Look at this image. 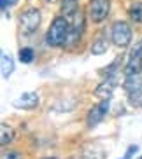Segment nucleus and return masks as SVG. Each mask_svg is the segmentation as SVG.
Wrapping results in <instances>:
<instances>
[{"mask_svg":"<svg viewBox=\"0 0 142 159\" xmlns=\"http://www.w3.org/2000/svg\"><path fill=\"white\" fill-rule=\"evenodd\" d=\"M123 88L126 89L128 93H132V91H137V89L142 88V77L140 74H135V75H128L126 80H125Z\"/></svg>","mask_w":142,"mask_h":159,"instance_id":"obj_11","label":"nucleus"},{"mask_svg":"<svg viewBox=\"0 0 142 159\" xmlns=\"http://www.w3.org/2000/svg\"><path fill=\"white\" fill-rule=\"evenodd\" d=\"M137 150H139V145H130V149L126 150V156H125V159H130L133 154H135V152H137Z\"/></svg>","mask_w":142,"mask_h":159,"instance_id":"obj_19","label":"nucleus"},{"mask_svg":"<svg viewBox=\"0 0 142 159\" xmlns=\"http://www.w3.org/2000/svg\"><path fill=\"white\" fill-rule=\"evenodd\" d=\"M39 25H40V11L39 9L30 7L19 14V30L25 35H32L39 28Z\"/></svg>","mask_w":142,"mask_h":159,"instance_id":"obj_4","label":"nucleus"},{"mask_svg":"<svg viewBox=\"0 0 142 159\" xmlns=\"http://www.w3.org/2000/svg\"><path fill=\"white\" fill-rule=\"evenodd\" d=\"M128 18H130V21H133V23L142 25V0L133 2V4L128 7Z\"/></svg>","mask_w":142,"mask_h":159,"instance_id":"obj_10","label":"nucleus"},{"mask_svg":"<svg viewBox=\"0 0 142 159\" xmlns=\"http://www.w3.org/2000/svg\"><path fill=\"white\" fill-rule=\"evenodd\" d=\"M39 103H40V98L35 91H26L19 96L18 100L14 102L16 108H25V110H32V108H37Z\"/></svg>","mask_w":142,"mask_h":159,"instance_id":"obj_7","label":"nucleus"},{"mask_svg":"<svg viewBox=\"0 0 142 159\" xmlns=\"http://www.w3.org/2000/svg\"><path fill=\"white\" fill-rule=\"evenodd\" d=\"M2 77L4 79H9L11 74L14 72V61H12V58L7 56L5 52H2Z\"/></svg>","mask_w":142,"mask_h":159,"instance_id":"obj_14","label":"nucleus"},{"mask_svg":"<svg viewBox=\"0 0 142 159\" xmlns=\"http://www.w3.org/2000/svg\"><path fill=\"white\" fill-rule=\"evenodd\" d=\"M2 159H23V157H21V154L16 152V150H9V152H4V154H2Z\"/></svg>","mask_w":142,"mask_h":159,"instance_id":"obj_17","label":"nucleus"},{"mask_svg":"<svg viewBox=\"0 0 142 159\" xmlns=\"http://www.w3.org/2000/svg\"><path fill=\"white\" fill-rule=\"evenodd\" d=\"M109 108H111L109 100H102L98 105H93V108H90L88 114H86V124H88V128L98 126L100 122L104 121L105 114L109 112Z\"/></svg>","mask_w":142,"mask_h":159,"instance_id":"obj_5","label":"nucleus"},{"mask_svg":"<svg viewBox=\"0 0 142 159\" xmlns=\"http://www.w3.org/2000/svg\"><path fill=\"white\" fill-rule=\"evenodd\" d=\"M107 47H109V39L102 35V37H98L93 44H91V54H95V56L104 54V52L107 51Z\"/></svg>","mask_w":142,"mask_h":159,"instance_id":"obj_12","label":"nucleus"},{"mask_svg":"<svg viewBox=\"0 0 142 159\" xmlns=\"http://www.w3.org/2000/svg\"><path fill=\"white\" fill-rule=\"evenodd\" d=\"M18 58H19V61H21V63L28 65V63H32V61H33V58H35V52H33L32 47H23V49H19Z\"/></svg>","mask_w":142,"mask_h":159,"instance_id":"obj_15","label":"nucleus"},{"mask_svg":"<svg viewBox=\"0 0 142 159\" xmlns=\"http://www.w3.org/2000/svg\"><path fill=\"white\" fill-rule=\"evenodd\" d=\"M79 11V0H62V16H65L69 21L74 18Z\"/></svg>","mask_w":142,"mask_h":159,"instance_id":"obj_9","label":"nucleus"},{"mask_svg":"<svg viewBox=\"0 0 142 159\" xmlns=\"http://www.w3.org/2000/svg\"><path fill=\"white\" fill-rule=\"evenodd\" d=\"M132 28L126 21H114L112 28H111V40L116 47L119 49H125V47L130 46L132 42Z\"/></svg>","mask_w":142,"mask_h":159,"instance_id":"obj_2","label":"nucleus"},{"mask_svg":"<svg viewBox=\"0 0 142 159\" xmlns=\"http://www.w3.org/2000/svg\"><path fill=\"white\" fill-rule=\"evenodd\" d=\"M16 2H18V0H0V4H2V11H7L9 7H12Z\"/></svg>","mask_w":142,"mask_h":159,"instance_id":"obj_18","label":"nucleus"},{"mask_svg":"<svg viewBox=\"0 0 142 159\" xmlns=\"http://www.w3.org/2000/svg\"><path fill=\"white\" fill-rule=\"evenodd\" d=\"M116 82H118L116 74H111L107 79L102 80V82L97 86V89H95V96L100 98V100H111V96H112V93H114V88H116Z\"/></svg>","mask_w":142,"mask_h":159,"instance_id":"obj_6","label":"nucleus"},{"mask_svg":"<svg viewBox=\"0 0 142 159\" xmlns=\"http://www.w3.org/2000/svg\"><path fill=\"white\" fill-rule=\"evenodd\" d=\"M104 157H105V150L100 149L98 145H84L74 159H104Z\"/></svg>","mask_w":142,"mask_h":159,"instance_id":"obj_8","label":"nucleus"},{"mask_svg":"<svg viewBox=\"0 0 142 159\" xmlns=\"http://www.w3.org/2000/svg\"><path fill=\"white\" fill-rule=\"evenodd\" d=\"M69 33H70V21L65 16H56L51 21L49 28L46 33V42L51 47H62L69 40Z\"/></svg>","mask_w":142,"mask_h":159,"instance_id":"obj_1","label":"nucleus"},{"mask_svg":"<svg viewBox=\"0 0 142 159\" xmlns=\"http://www.w3.org/2000/svg\"><path fill=\"white\" fill-rule=\"evenodd\" d=\"M128 98L133 105H137V107H142V88L137 89V91H132V93H128Z\"/></svg>","mask_w":142,"mask_h":159,"instance_id":"obj_16","label":"nucleus"},{"mask_svg":"<svg viewBox=\"0 0 142 159\" xmlns=\"http://www.w3.org/2000/svg\"><path fill=\"white\" fill-rule=\"evenodd\" d=\"M139 159H142V156H140V157H139Z\"/></svg>","mask_w":142,"mask_h":159,"instance_id":"obj_22","label":"nucleus"},{"mask_svg":"<svg viewBox=\"0 0 142 159\" xmlns=\"http://www.w3.org/2000/svg\"><path fill=\"white\" fill-rule=\"evenodd\" d=\"M44 159H58V157H44Z\"/></svg>","mask_w":142,"mask_h":159,"instance_id":"obj_20","label":"nucleus"},{"mask_svg":"<svg viewBox=\"0 0 142 159\" xmlns=\"http://www.w3.org/2000/svg\"><path fill=\"white\" fill-rule=\"evenodd\" d=\"M111 12V0H90L88 2V18L91 23H104Z\"/></svg>","mask_w":142,"mask_h":159,"instance_id":"obj_3","label":"nucleus"},{"mask_svg":"<svg viewBox=\"0 0 142 159\" xmlns=\"http://www.w3.org/2000/svg\"><path fill=\"white\" fill-rule=\"evenodd\" d=\"M12 140H14V129L11 126H7L5 122H2V124H0V143L9 145Z\"/></svg>","mask_w":142,"mask_h":159,"instance_id":"obj_13","label":"nucleus"},{"mask_svg":"<svg viewBox=\"0 0 142 159\" xmlns=\"http://www.w3.org/2000/svg\"><path fill=\"white\" fill-rule=\"evenodd\" d=\"M46 2H54V0H46Z\"/></svg>","mask_w":142,"mask_h":159,"instance_id":"obj_21","label":"nucleus"}]
</instances>
